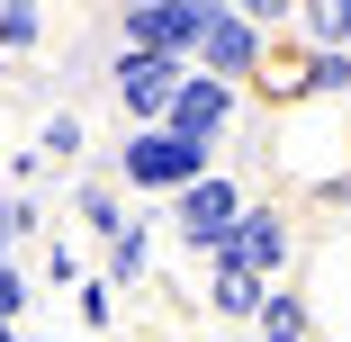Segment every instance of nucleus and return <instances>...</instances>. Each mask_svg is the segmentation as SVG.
Segmentation results:
<instances>
[{
  "instance_id": "f03ea898",
  "label": "nucleus",
  "mask_w": 351,
  "mask_h": 342,
  "mask_svg": "<svg viewBox=\"0 0 351 342\" xmlns=\"http://www.w3.org/2000/svg\"><path fill=\"white\" fill-rule=\"evenodd\" d=\"M252 208V198L234 189V180H217V171H207V180H189L180 198H171V225H180V243L189 252H207V261H217L226 243H234V217Z\"/></svg>"
},
{
  "instance_id": "6ab92c4d",
  "label": "nucleus",
  "mask_w": 351,
  "mask_h": 342,
  "mask_svg": "<svg viewBox=\"0 0 351 342\" xmlns=\"http://www.w3.org/2000/svg\"><path fill=\"white\" fill-rule=\"evenodd\" d=\"M19 342H36V333H19Z\"/></svg>"
},
{
  "instance_id": "9d476101",
  "label": "nucleus",
  "mask_w": 351,
  "mask_h": 342,
  "mask_svg": "<svg viewBox=\"0 0 351 342\" xmlns=\"http://www.w3.org/2000/svg\"><path fill=\"white\" fill-rule=\"evenodd\" d=\"M298 27H306V45H315V54H342V45H351V0H315Z\"/></svg>"
},
{
  "instance_id": "1a4fd4ad",
  "label": "nucleus",
  "mask_w": 351,
  "mask_h": 342,
  "mask_svg": "<svg viewBox=\"0 0 351 342\" xmlns=\"http://www.w3.org/2000/svg\"><path fill=\"white\" fill-rule=\"evenodd\" d=\"M145 261H154V243H145V225L126 217V225L108 234V289H126V280H145Z\"/></svg>"
},
{
  "instance_id": "f3484780",
  "label": "nucleus",
  "mask_w": 351,
  "mask_h": 342,
  "mask_svg": "<svg viewBox=\"0 0 351 342\" xmlns=\"http://www.w3.org/2000/svg\"><path fill=\"white\" fill-rule=\"evenodd\" d=\"M19 306H27V280H19V261H0V324H19Z\"/></svg>"
},
{
  "instance_id": "7ed1b4c3",
  "label": "nucleus",
  "mask_w": 351,
  "mask_h": 342,
  "mask_svg": "<svg viewBox=\"0 0 351 342\" xmlns=\"http://www.w3.org/2000/svg\"><path fill=\"white\" fill-rule=\"evenodd\" d=\"M117 171H126L135 189H171V198H180L189 180H207V154L180 145L171 126H135V135H126V154H117Z\"/></svg>"
},
{
  "instance_id": "39448f33",
  "label": "nucleus",
  "mask_w": 351,
  "mask_h": 342,
  "mask_svg": "<svg viewBox=\"0 0 351 342\" xmlns=\"http://www.w3.org/2000/svg\"><path fill=\"white\" fill-rule=\"evenodd\" d=\"M108 82H117V108H126L135 126H162V117H171V99H180V82H189V63H162V54H126V45H117Z\"/></svg>"
},
{
  "instance_id": "a211bd4d",
  "label": "nucleus",
  "mask_w": 351,
  "mask_h": 342,
  "mask_svg": "<svg viewBox=\"0 0 351 342\" xmlns=\"http://www.w3.org/2000/svg\"><path fill=\"white\" fill-rule=\"evenodd\" d=\"M0 82H10V63H0Z\"/></svg>"
},
{
  "instance_id": "20e7f679",
  "label": "nucleus",
  "mask_w": 351,
  "mask_h": 342,
  "mask_svg": "<svg viewBox=\"0 0 351 342\" xmlns=\"http://www.w3.org/2000/svg\"><path fill=\"white\" fill-rule=\"evenodd\" d=\"M189 63H198L207 82H252L261 63H270V36H261L243 10H207V27H198V54H189Z\"/></svg>"
},
{
  "instance_id": "4468645a",
  "label": "nucleus",
  "mask_w": 351,
  "mask_h": 342,
  "mask_svg": "<svg viewBox=\"0 0 351 342\" xmlns=\"http://www.w3.org/2000/svg\"><path fill=\"white\" fill-rule=\"evenodd\" d=\"M82 324H90V333L117 324V289H108V280H82Z\"/></svg>"
},
{
  "instance_id": "6e6552de",
  "label": "nucleus",
  "mask_w": 351,
  "mask_h": 342,
  "mask_svg": "<svg viewBox=\"0 0 351 342\" xmlns=\"http://www.w3.org/2000/svg\"><path fill=\"white\" fill-rule=\"evenodd\" d=\"M207 306H217V315H252V324H261V306H270V280H252V270L217 261V280H207Z\"/></svg>"
},
{
  "instance_id": "ddd939ff",
  "label": "nucleus",
  "mask_w": 351,
  "mask_h": 342,
  "mask_svg": "<svg viewBox=\"0 0 351 342\" xmlns=\"http://www.w3.org/2000/svg\"><path fill=\"white\" fill-rule=\"evenodd\" d=\"M82 217H90L99 234H117V225H126V217H117V189H108V180H82Z\"/></svg>"
},
{
  "instance_id": "dca6fc26",
  "label": "nucleus",
  "mask_w": 351,
  "mask_h": 342,
  "mask_svg": "<svg viewBox=\"0 0 351 342\" xmlns=\"http://www.w3.org/2000/svg\"><path fill=\"white\" fill-rule=\"evenodd\" d=\"M36 225V208H27V198H0V261H10V243Z\"/></svg>"
},
{
  "instance_id": "f257e3e1",
  "label": "nucleus",
  "mask_w": 351,
  "mask_h": 342,
  "mask_svg": "<svg viewBox=\"0 0 351 342\" xmlns=\"http://www.w3.org/2000/svg\"><path fill=\"white\" fill-rule=\"evenodd\" d=\"M198 27H207V10H198V0H135V10L117 19V45H126V54L189 63V54H198Z\"/></svg>"
},
{
  "instance_id": "0eeeda50",
  "label": "nucleus",
  "mask_w": 351,
  "mask_h": 342,
  "mask_svg": "<svg viewBox=\"0 0 351 342\" xmlns=\"http://www.w3.org/2000/svg\"><path fill=\"white\" fill-rule=\"evenodd\" d=\"M217 261L252 270V280H279V261H289V217H279V208H243V217H234V243H226Z\"/></svg>"
},
{
  "instance_id": "f8f14e48",
  "label": "nucleus",
  "mask_w": 351,
  "mask_h": 342,
  "mask_svg": "<svg viewBox=\"0 0 351 342\" xmlns=\"http://www.w3.org/2000/svg\"><path fill=\"white\" fill-rule=\"evenodd\" d=\"M36 36H45V10H36V0H10V10H0V54H19Z\"/></svg>"
},
{
  "instance_id": "9b49d317",
  "label": "nucleus",
  "mask_w": 351,
  "mask_h": 342,
  "mask_svg": "<svg viewBox=\"0 0 351 342\" xmlns=\"http://www.w3.org/2000/svg\"><path fill=\"white\" fill-rule=\"evenodd\" d=\"M306 90H351V54H306V73L289 82V99H306Z\"/></svg>"
},
{
  "instance_id": "2eb2a0df",
  "label": "nucleus",
  "mask_w": 351,
  "mask_h": 342,
  "mask_svg": "<svg viewBox=\"0 0 351 342\" xmlns=\"http://www.w3.org/2000/svg\"><path fill=\"white\" fill-rule=\"evenodd\" d=\"M45 154H63V162L82 154V117H73V108H54V117H45Z\"/></svg>"
},
{
  "instance_id": "423d86ee",
  "label": "nucleus",
  "mask_w": 351,
  "mask_h": 342,
  "mask_svg": "<svg viewBox=\"0 0 351 342\" xmlns=\"http://www.w3.org/2000/svg\"><path fill=\"white\" fill-rule=\"evenodd\" d=\"M162 126H171V135H180V145H198V154H207V145H217V135H226V126H234V82H207V73H189V82H180V99H171V117H162Z\"/></svg>"
}]
</instances>
